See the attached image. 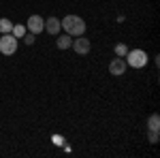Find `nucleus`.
<instances>
[{
    "mask_svg": "<svg viewBox=\"0 0 160 158\" xmlns=\"http://www.w3.org/2000/svg\"><path fill=\"white\" fill-rule=\"evenodd\" d=\"M60 22H62V28L66 30V34H71V37H81L86 32V22L79 15H66Z\"/></svg>",
    "mask_w": 160,
    "mask_h": 158,
    "instance_id": "f257e3e1",
    "label": "nucleus"
},
{
    "mask_svg": "<svg viewBox=\"0 0 160 158\" xmlns=\"http://www.w3.org/2000/svg\"><path fill=\"white\" fill-rule=\"evenodd\" d=\"M124 60L126 64H130L132 69H143L145 64H148V54L143 51V49H128V54L124 56Z\"/></svg>",
    "mask_w": 160,
    "mask_h": 158,
    "instance_id": "f03ea898",
    "label": "nucleus"
},
{
    "mask_svg": "<svg viewBox=\"0 0 160 158\" xmlns=\"http://www.w3.org/2000/svg\"><path fill=\"white\" fill-rule=\"evenodd\" d=\"M17 41H19V38H15L11 32L2 34V37H0V54H4V56H13V54L17 51Z\"/></svg>",
    "mask_w": 160,
    "mask_h": 158,
    "instance_id": "7ed1b4c3",
    "label": "nucleus"
},
{
    "mask_svg": "<svg viewBox=\"0 0 160 158\" xmlns=\"http://www.w3.org/2000/svg\"><path fill=\"white\" fill-rule=\"evenodd\" d=\"M26 30L32 32V34L43 32V30H45V19H43L41 15H30V17H28V24H26Z\"/></svg>",
    "mask_w": 160,
    "mask_h": 158,
    "instance_id": "20e7f679",
    "label": "nucleus"
},
{
    "mask_svg": "<svg viewBox=\"0 0 160 158\" xmlns=\"http://www.w3.org/2000/svg\"><path fill=\"white\" fill-rule=\"evenodd\" d=\"M71 47H73L79 56H86V54H90V49H92V43H90V38H86L81 34V37L73 38V45H71Z\"/></svg>",
    "mask_w": 160,
    "mask_h": 158,
    "instance_id": "39448f33",
    "label": "nucleus"
},
{
    "mask_svg": "<svg viewBox=\"0 0 160 158\" xmlns=\"http://www.w3.org/2000/svg\"><path fill=\"white\" fill-rule=\"evenodd\" d=\"M126 69H128V64H126V60L124 58H113V60L109 62V73L111 75H115V77H120V75L126 73Z\"/></svg>",
    "mask_w": 160,
    "mask_h": 158,
    "instance_id": "423d86ee",
    "label": "nucleus"
},
{
    "mask_svg": "<svg viewBox=\"0 0 160 158\" xmlns=\"http://www.w3.org/2000/svg\"><path fill=\"white\" fill-rule=\"evenodd\" d=\"M45 30H47L49 34H58L62 30V22L58 17H47V19H45Z\"/></svg>",
    "mask_w": 160,
    "mask_h": 158,
    "instance_id": "0eeeda50",
    "label": "nucleus"
},
{
    "mask_svg": "<svg viewBox=\"0 0 160 158\" xmlns=\"http://www.w3.org/2000/svg\"><path fill=\"white\" fill-rule=\"evenodd\" d=\"M56 45H58V49H68L73 45V37L71 34H62V37H58Z\"/></svg>",
    "mask_w": 160,
    "mask_h": 158,
    "instance_id": "6e6552de",
    "label": "nucleus"
},
{
    "mask_svg": "<svg viewBox=\"0 0 160 158\" xmlns=\"http://www.w3.org/2000/svg\"><path fill=\"white\" fill-rule=\"evenodd\" d=\"M11 30H13V22L7 19V17H0V32L7 34V32H11Z\"/></svg>",
    "mask_w": 160,
    "mask_h": 158,
    "instance_id": "1a4fd4ad",
    "label": "nucleus"
},
{
    "mask_svg": "<svg viewBox=\"0 0 160 158\" xmlns=\"http://www.w3.org/2000/svg\"><path fill=\"white\" fill-rule=\"evenodd\" d=\"M148 126H149V130H158V128H160V118H158V113H152V115H149Z\"/></svg>",
    "mask_w": 160,
    "mask_h": 158,
    "instance_id": "9d476101",
    "label": "nucleus"
},
{
    "mask_svg": "<svg viewBox=\"0 0 160 158\" xmlns=\"http://www.w3.org/2000/svg\"><path fill=\"white\" fill-rule=\"evenodd\" d=\"M11 34H13L15 38H22V37L26 34V26H22V24H17V26H15V24H13V30H11Z\"/></svg>",
    "mask_w": 160,
    "mask_h": 158,
    "instance_id": "9b49d317",
    "label": "nucleus"
},
{
    "mask_svg": "<svg viewBox=\"0 0 160 158\" xmlns=\"http://www.w3.org/2000/svg\"><path fill=\"white\" fill-rule=\"evenodd\" d=\"M22 38H24L26 45H34V43H37V34H32V32H28V30H26V34Z\"/></svg>",
    "mask_w": 160,
    "mask_h": 158,
    "instance_id": "f8f14e48",
    "label": "nucleus"
},
{
    "mask_svg": "<svg viewBox=\"0 0 160 158\" xmlns=\"http://www.w3.org/2000/svg\"><path fill=\"white\" fill-rule=\"evenodd\" d=\"M126 54H128V47H126L124 43H118V45H115V56H120V58H124Z\"/></svg>",
    "mask_w": 160,
    "mask_h": 158,
    "instance_id": "ddd939ff",
    "label": "nucleus"
},
{
    "mask_svg": "<svg viewBox=\"0 0 160 158\" xmlns=\"http://www.w3.org/2000/svg\"><path fill=\"white\" fill-rule=\"evenodd\" d=\"M148 141L149 143H158V130H149L148 133Z\"/></svg>",
    "mask_w": 160,
    "mask_h": 158,
    "instance_id": "4468645a",
    "label": "nucleus"
}]
</instances>
